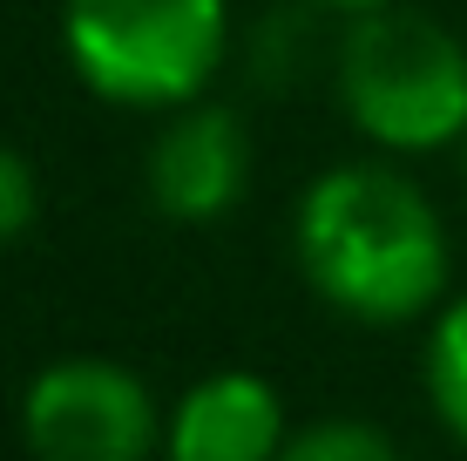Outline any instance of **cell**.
Returning a JSON list of instances; mask_svg holds the SVG:
<instances>
[{
  "instance_id": "obj_3",
  "label": "cell",
  "mask_w": 467,
  "mask_h": 461,
  "mask_svg": "<svg viewBox=\"0 0 467 461\" xmlns=\"http://www.w3.org/2000/svg\"><path fill=\"white\" fill-rule=\"evenodd\" d=\"M231 0H61V55L109 109L170 116L231 61Z\"/></svg>"
},
{
  "instance_id": "obj_2",
  "label": "cell",
  "mask_w": 467,
  "mask_h": 461,
  "mask_svg": "<svg viewBox=\"0 0 467 461\" xmlns=\"http://www.w3.org/2000/svg\"><path fill=\"white\" fill-rule=\"evenodd\" d=\"M332 89L346 122L386 156L467 142V41L413 0L346 14V35L332 41Z\"/></svg>"
},
{
  "instance_id": "obj_7",
  "label": "cell",
  "mask_w": 467,
  "mask_h": 461,
  "mask_svg": "<svg viewBox=\"0 0 467 461\" xmlns=\"http://www.w3.org/2000/svg\"><path fill=\"white\" fill-rule=\"evenodd\" d=\"M420 373H427V407H433V421H441L447 435L467 448V292L447 299V306L433 312Z\"/></svg>"
},
{
  "instance_id": "obj_5",
  "label": "cell",
  "mask_w": 467,
  "mask_h": 461,
  "mask_svg": "<svg viewBox=\"0 0 467 461\" xmlns=\"http://www.w3.org/2000/svg\"><path fill=\"white\" fill-rule=\"evenodd\" d=\"M251 183V130L223 102H183L163 116L150 156H142V190L156 217L170 225H217L237 211Z\"/></svg>"
},
{
  "instance_id": "obj_6",
  "label": "cell",
  "mask_w": 467,
  "mask_h": 461,
  "mask_svg": "<svg viewBox=\"0 0 467 461\" xmlns=\"http://www.w3.org/2000/svg\"><path fill=\"white\" fill-rule=\"evenodd\" d=\"M292 441L285 393L251 367L203 373L163 414V461H278Z\"/></svg>"
},
{
  "instance_id": "obj_9",
  "label": "cell",
  "mask_w": 467,
  "mask_h": 461,
  "mask_svg": "<svg viewBox=\"0 0 467 461\" xmlns=\"http://www.w3.org/2000/svg\"><path fill=\"white\" fill-rule=\"evenodd\" d=\"M312 14H298V7H285V14H265V27L251 35V68H257V82L265 89H285V82H298L305 75V61H312Z\"/></svg>"
},
{
  "instance_id": "obj_8",
  "label": "cell",
  "mask_w": 467,
  "mask_h": 461,
  "mask_svg": "<svg viewBox=\"0 0 467 461\" xmlns=\"http://www.w3.org/2000/svg\"><path fill=\"white\" fill-rule=\"evenodd\" d=\"M278 461H400V448H393L386 427L359 421V414H326V421L292 427Z\"/></svg>"
},
{
  "instance_id": "obj_1",
  "label": "cell",
  "mask_w": 467,
  "mask_h": 461,
  "mask_svg": "<svg viewBox=\"0 0 467 461\" xmlns=\"http://www.w3.org/2000/svg\"><path fill=\"white\" fill-rule=\"evenodd\" d=\"M298 272L339 320L413 326L447 306L454 245L433 197L393 163H332L292 211Z\"/></svg>"
},
{
  "instance_id": "obj_12",
  "label": "cell",
  "mask_w": 467,
  "mask_h": 461,
  "mask_svg": "<svg viewBox=\"0 0 467 461\" xmlns=\"http://www.w3.org/2000/svg\"><path fill=\"white\" fill-rule=\"evenodd\" d=\"M461 170H467V142H461Z\"/></svg>"
},
{
  "instance_id": "obj_10",
  "label": "cell",
  "mask_w": 467,
  "mask_h": 461,
  "mask_svg": "<svg viewBox=\"0 0 467 461\" xmlns=\"http://www.w3.org/2000/svg\"><path fill=\"white\" fill-rule=\"evenodd\" d=\"M35 217H41V177H35V163L0 136V251L21 245V237L35 231Z\"/></svg>"
},
{
  "instance_id": "obj_4",
  "label": "cell",
  "mask_w": 467,
  "mask_h": 461,
  "mask_svg": "<svg viewBox=\"0 0 467 461\" xmlns=\"http://www.w3.org/2000/svg\"><path fill=\"white\" fill-rule=\"evenodd\" d=\"M21 441L35 461H150L163 455V414L136 367L68 353L27 380Z\"/></svg>"
},
{
  "instance_id": "obj_11",
  "label": "cell",
  "mask_w": 467,
  "mask_h": 461,
  "mask_svg": "<svg viewBox=\"0 0 467 461\" xmlns=\"http://www.w3.org/2000/svg\"><path fill=\"white\" fill-rule=\"evenodd\" d=\"M312 7H326V14H366V7H393V0H312Z\"/></svg>"
}]
</instances>
